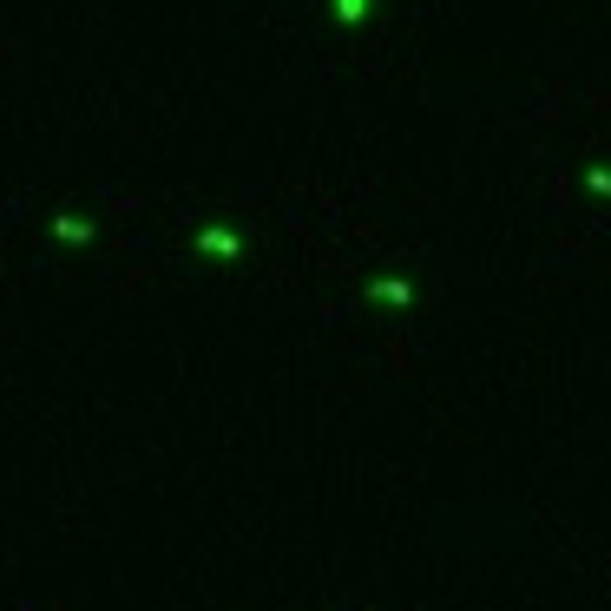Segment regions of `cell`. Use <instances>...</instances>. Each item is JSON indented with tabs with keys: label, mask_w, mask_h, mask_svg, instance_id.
<instances>
[{
	"label": "cell",
	"mask_w": 611,
	"mask_h": 611,
	"mask_svg": "<svg viewBox=\"0 0 611 611\" xmlns=\"http://www.w3.org/2000/svg\"><path fill=\"white\" fill-rule=\"evenodd\" d=\"M585 191H599V198H611V165H592V171H585Z\"/></svg>",
	"instance_id": "obj_4"
},
{
	"label": "cell",
	"mask_w": 611,
	"mask_h": 611,
	"mask_svg": "<svg viewBox=\"0 0 611 611\" xmlns=\"http://www.w3.org/2000/svg\"><path fill=\"white\" fill-rule=\"evenodd\" d=\"M198 250H204V257H237V250H244V237L210 224V230H198Z\"/></svg>",
	"instance_id": "obj_1"
},
{
	"label": "cell",
	"mask_w": 611,
	"mask_h": 611,
	"mask_svg": "<svg viewBox=\"0 0 611 611\" xmlns=\"http://www.w3.org/2000/svg\"><path fill=\"white\" fill-rule=\"evenodd\" d=\"M53 237L60 244H92V224L86 217H53Z\"/></svg>",
	"instance_id": "obj_3"
},
{
	"label": "cell",
	"mask_w": 611,
	"mask_h": 611,
	"mask_svg": "<svg viewBox=\"0 0 611 611\" xmlns=\"http://www.w3.org/2000/svg\"><path fill=\"white\" fill-rule=\"evenodd\" d=\"M368 296H375V303H395V309H407V303H414V283H407V276H382V283H368Z\"/></svg>",
	"instance_id": "obj_2"
},
{
	"label": "cell",
	"mask_w": 611,
	"mask_h": 611,
	"mask_svg": "<svg viewBox=\"0 0 611 611\" xmlns=\"http://www.w3.org/2000/svg\"><path fill=\"white\" fill-rule=\"evenodd\" d=\"M362 13H368V0H336V20H342V27H355Z\"/></svg>",
	"instance_id": "obj_5"
}]
</instances>
